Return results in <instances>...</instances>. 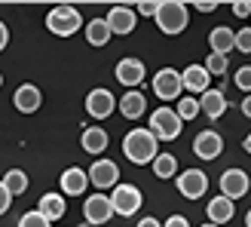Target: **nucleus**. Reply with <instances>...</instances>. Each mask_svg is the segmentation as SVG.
Returning a JSON list of instances; mask_svg holds the SVG:
<instances>
[{
	"label": "nucleus",
	"mask_w": 251,
	"mask_h": 227,
	"mask_svg": "<svg viewBox=\"0 0 251 227\" xmlns=\"http://www.w3.org/2000/svg\"><path fill=\"white\" fill-rule=\"evenodd\" d=\"M123 154L135 166H147V163L153 166V160L159 157V138L150 129H132L123 138Z\"/></svg>",
	"instance_id": "1"
},
{
	"label": "nucleus",
	"mask_w": 251,
	"mask_h": 227,
	"mask_svg": "<svg viewBox=\"0 0 251 227\" xmlns=\"http://www.w3.org/2000/svg\"><path fill=\"white\" fill-rule=\"evenodd\" d=\"M153 22L166 37H178V34H184L187 25H190V9H187V3H181V0H166V3L159 6Z\"/></svg>",
	"instance_id": "2"
},
{
	"label": "nucleus",
	"mask_w": 251,
	"mask_h": 227,
	"mask_svg": "<svg viewBox=\"0 0 251 227\" xmlns=\"http://www.w3.org/2000/svg\"><path fill=\"white\" fill-rule=\"evenodd\" d=\"M83 25V16L77 6H52L46 12V31L55 34V37H74Z\"/></svg>",
	"instance_id": "3"
},
{
	"label": "nucleus",
	"mask_w": 251,
	"mask_h": 227,
	"mask_svg": "<svg viewBox=\"0 0 251 227\" xmlns=\"http://www.w3.org/2000/svg\"><path fill=\"white\" fill-rule=\"evenodd\" d=\"M181 126H184V120H181V114L175 111V108H156V111H150V126L147 129L153 132L159 142H175V138H181Z\"/></svg>",
	"instance_id": "4"
},
{
	"label": "nucleus",
	"mask_w": 251,
	"mask_h": 227,
	"mask_svg": "<svg viewBox=\"0 0 251 227\" xmlns=\"http://www.w3.org/2000/svg\"><path fill=\"white\" fill-rule=\"evenodd\" d=\"M181 92H184V77H181V71H175V68H162V71L153 74V95L159 98L162 105L175 102V98L181 102V98H184Z\"/></svg>",
	"instance_id": "5"
},
{
	"label": "nucleus",
	"mask_w": 251,
	"mask_h": 227,
	"mask_svg": "<svg viewBox=\"0 0 251 227\" xmlns=\"http://www.w3.org/2000/svg\"><path fill=\"white\" fill-rule=\"evenodd\" d=\"M110 203H114L117 215L132 218L135 212L144 206V194H141V187H135V184H117L114 191H110Z\"/></svg>",
	"instance_id": "6"
},
{
	"label": "nucleus",
	"mask_w": 251,
	"mask_h": 227,
	"mask_svg": "<svg viewBox=\"0 0 251 227\" xmlns=\"http://www.w3.org/2000/svg\"><path fill=\"white\" fill-rule=\"evenodd\" d=\"M114 215H117V212H114V203H110L107 194H92V197H86V203H83V218L89 221L92 227L107 224Z\"/></svg>",
	"instance_id": "7"
},
{
	"label": "nucleus",
	"mask_w": 251,
	"mask_h": 227,
	"mask_svg": "<svg viewBox=\"0 0 251 227\" xmlns=\"http://www.w3.org/2000/svg\"><path fill=\"white\" fill-rule=\"evenodd\" d=\"M175 184H178V194L184 199H202L208 191V175L202 169H184Z\"/></svg>",
	"instance_id": "8"
},
{
	"label": "nucleus",
	"mask_w": 251,
	"mask_h": 227,
	"mask_svg": "<svg viewBox=\"0 0 251 227\" xmlns=\"http://www.w3.org/2000/svg\"><path fill=\"white\" fill-rule=\"evenodd\" d=\"M144 74H147L144 61H141V58H135V56L120 58V61H117V68H114L117 83H120V86H129V89H135V86H141V83H144Z\"/></svg>",
	"instance_id": "9"
},
{
	"label": "nucleus",
	"mask_w": 251,
	"mask_h": 227,
	"mask_svg": "<svg viewBox=\"0 0 251 227\" xmlns=\"http://www.w3.org/2000/svg\"><path fill=\"white\" fill-rule=\"evenodd\" d=\"M117 108V98L110 89H104V86H95V89L86 95V114H89L92 120H107L110 114H114Z\"/></svg>",
	"instance_id": "10"
},
{
	"label": "nucleus",
	"mask_w": 251,
	"mask_h": 227,
	"mask_svg": "<svg viewBox=\"0 0 251 227\" xmlns=\"http://www.w3.org/2000/svg\"><path fill=\"white\" fill-rule=\"evenodd\" d=\"M89 181L98 191H114L120 184V166L114 160H95L89 166Z\"/></svg>",
	"instance_id": "11"
},
{
	"label": "nucleus",
	"mask_w": 251,
	"mask_h": 227,
	"mask_svg": "<svg viewBox=\"0 0 251 227\" xmlns=\"http://www.w3.org/2000/svg\"><path fill=\"white\" fill-rule=\"evenodd\" d=\"M104 19L110 25V31H114V37H126V34H132L135 25H138V9L126 6V3H117V6L107 9Z\"/></svg>",
	"instance_id": "12"
},
{
	"label": "nucleus",
	"mask_w": 251,
	"mask_h": 227,
	"mask_svg": "<svg viewBox=\"0 0 251 227\" xmlns=\"http://www.w3.org/2000/svg\"><path fill=\"white\" fill-rule=\"evenodd\" d=\"M221 197H227V199H242L248 191H251V184H248V172H242V169H227L221 175Z\"/></svg>",
	"instance_id": "13"
},
{
	"label": "nucleus",
	"mask_w": 251,
	"mask_h": 227,
	"mask_svg": "<svg viewBox=\"0 0 251 227\" xmlns=\"http://www.w3.org/2000/svg\"><path fill=\"white\" fill-rule=\"evenodd\" d=\"M89 169H80V166H71L61 172V178H58V187H61V194L65 197H83L86 194V187H89Z\"/></svg>",
	"instance_id": "14"
},
{
	"label": "nucleus",
	"mask_w": 251,
	"mask_h": 227,
	"mask_svg": "<svg viewBox=\"0 0 251 227\" xmlns=\"http://www.w3.org/2000/svg\"><path fill=\"white\" fill-rule=\"evenodd\" d=\"M193 154L199 160H218L224 154V138L215 129H202V132L193 138Z\"/></svg>",
	"instance_id": "15"
},
{
	"label": "nucleus",
	"mask_w": 251,
	"mask_h": 227,
	"mask_svg": "<svg viewBox=\"0 0 251 227\" xmlns=\"http://www.w3.org/2000/svg\"><path fill=\"white\" fill-rule=\"evenodd\" d=\"M12 105H16L19 114H34V111H40L43 105V92H40V86H34V83H22L16 92H12Z\"/></svg>",
	"instance_id": "16"
},
{
	"label": "nucleus",
	"mask_w": 251,
	"mask_h": 227,
	"mask_svg": "<svg viewBox=\"0 0 251 227\" xmlns=\"http://www.w3.org/2000/svg\"><path fill=\"white\" fill-rule=\"evenodd\" d=\"M181 77H184V89L190 92V95H205V92L211 89V86H208L211 74L205 71V65H190V68H184Z\"/></svg>",
	"instance_id": "17"
},
{
	"label": "nucleus",
	"mask_w": 251,
	"mask_h": 227,
	"mask_svg": "<svg viewBox=\"0 0 251 227\" xmlns=\"http://www.w3.org/2000/svg\"><path fill=\"white\" fill-rule=\"evenodd\" d=\"M80 144H83V150H86V154H92V157H101L104 150H107V144H110V138H107V132L101 129V126H89V129H83V135H80Z\"/></svg>",
	"instance_id": "18"
},
{
	"label": "nucleus",
	"mask_w": 251,
	"mask_h": 227,
	"mask_svg": "<svg viewBox=\"0 0 251 227\" xmlns=\"http://www.w3.org/2000/svg\"><path fill=\"white\" fill-rule=\"evenodd\" d=\"M208 46H211V53H218V56H230L233 49H236V31L227 28V25H218V28H211V34H208Z\"/></svg>",
	"instance_id": "19"
},
{
	"label": "nucleus",
	"mask_w": 251,
	"mask_h": 227,
	"mask_svg": "<svg viewBox=\"0 0 251 227\" xmlns=\"http://www.w3.org/2000/svg\"><path fill=\"white\" fill-rule=\"evenodd\" d=\"M205 215H208L211 224L224 227L227 221H233V215H236L233 199H227V197H211V199H208V206H205Z\"/></svg>",
	"instance_id": "20"
},
{
	"label": "nucleus",
	"mask_w": 251,
	"mask_h": 227,
	"mask_svg": "<svg viewBox=\"0 0 251 227\" xmlns=\"http://www.w3.org/2000/svg\"><path fill=\"white\" fill-rule=\"evenodd\" d=\"M120 114L129 120H141V114H147V98L138 89H126V95L120 98Z\"/></svg>",
	"instance_id": "21"
},
{
	"label": "nucleus",
	"mask_w": 251,
	"mask_h": 227,
	"mask_svg": "<svg viewBox=\"0 0 251 227\" xmlns=\"http://www.w3.org/2000/svg\"><path fill=\"white\" fill-rule=\"evenodd\" d=\"M199 108H202V114L208 120H218V117H224V111H227V95L221 89H208L205 95H199Z\"/></svg>",
	"instance_id": "22"
},
{
	"label": "nucleus",
	"mask_w": 251,
	"mask_h": 227,
	"mask_svg": "<svg viewBox=\"0 0 251 227\" xmlns=\"http://www.w3.org/2000/svg\"><path fill=\"white\" fill-rule=\"evenodd\" d=\"M37 209H40L49 221H58V218H65V212H68V199H65V194H43Z\"/></svg>",
	"instance_id": "23"
},
{
	"label": "nucleus",
	"mask_w": 251,
	"mask_h": 227,
	"mask_svg": "<svg viewBox=\"0 0 251 227\" xmlns=\"http://www.w3.org/2000/svg\"><path fill=\"white\" fill-rule=\"evenodd\" d=\"M83 31H86V43H89V46H107V43H110V37H114V31H110L107 19H92Z\"/></svg>",
	"instance_id": "24"
},
{
	"label": "nucleus",
	"mask_w": 251,
	"mask_h": 227,
	"mask_svg": "<svg viewBox=\"0 0 251 227\" xmlns=\"http://www.w3.org/2000/svg\"><path fill=\"white\" fill-rule=\"evenodd\" d=\"M153 175H156V178H172V175H181L178 172V157H175V154H159L153 160Z\"/></svg>",
	"instance_id": "25"
},
{
	"label": "nucleus",
	"mask_w": 251,
	"mask_h": 227,
	"mask_svg": "<svg viewBox=\"0 0 251 227\" xmlns=\"http://www.w3.org/2000/svg\"><path fill=\"white\" fill-rule=\"evenodd\" d=\"M0 181L6 184V191H9L12 197H22L25 191H28V175H25L22 169H9V172H6Z\"/></svg>",
	"instance_id": "26"
},
{
	"label": "nucleus",
	"mask_w": 251,
	"mask_h": 227,
	"mask_svg": "<svg viewBox=\"0 0 251 227\" xmlns=\"http://www.w3.org/2000/svg\"><path fill=\"white\" fill-rule=\"evenodd\" d=\"M175 111L181 114V120H196L199 114H202V108H199V98H193V95H184Z\"/></svg>",
	"instance_id": "27"
},
{
	"label": "nucleus",
	"mask_w": 251,
	"mask_h": 227,
	"mask_svg": "<svg viewBox=\"0 0 251 227\" xmlns=\"http://www.w3.org/2000/svg\"><path fill=\"white\" fill-rule=\"evenodd\" d=\"M19 227H52V221H49L40 209H31L19 218Z\"/></svg>",
	"instance_id": "28"
},
{
	"label": "nucleus",
	"mask_w": 251,
	"mask_h": 227,
	"mask_svg": "<svg viewBox=\"0 0 251 227\" xmlns=\"http://www.w3.org/2000/svg\"><path fill=\"white\" fill-rule=\"evenodd\" d=\"M227 68H230L227 56L208 53V58H205V71H208V74H215V77H224V74H227Z\"/></svg>",
	"instance_id": "29"
},
{
	"label": "nucleus",
	"mask_w": 251,
	"mask_h": 227,
	"mask_svg": "<svg viewBox=\"0 0 251 227\" xmlns=\"http://www.w3.org/2000/svg\"><path fill=\"white\" fill-rule=\"evenodd\" d=\"M233 86H236V89H242V92H248V95H251V65H242L239 71L233 74Z\"/></svg>",
	"instance_id": "30"
},
{
	"label": "nucleus",
	"mask_w": 251,
	"mask_h": 227,
	"mask_svg": "<svg viewBox=\"0 0 251 227\" xmlns=\"http://www.w3.org/2000/svg\"><path fill=\"white\" fill-rule=\"evenodd\" d=\"M236 49L245 56H251V28H239L236 31Z\"/></svg>",
	"instance_id": "31"
},
{
	"label": "nucleus",
	"mask_w": 251,
	"mask_h": 227,
	"mask_svg": "<svg viewBox=\"0 0 251 227\" xmlns=\"http://www.w3.org/2000/svg\"><path fill=\"white\" fill-rule=\"evenodd\" d=\"M159 0H141V3H138V12H141V16H147V19H156V12H159Z\"/></svg>",
	"instance_id": "32"
},
{
	"label": "nucleus",
	"mask_w": 251,
	"mask_h": 227,
	"mask_svg": "<svg viewBox=\"0 0 251 227\" xmlns=\"http://www.w3.org/2000/svg\"><path fill=\"white\" fill-rule=\"evenodd\" d=\"M233 16H239V19H251V3H245V0H236V3H233Z\"/></svg>",
	"instance_id": "33"
},
{
	"label": "nucleus",
	"mask_w": 251,
	"mask_h": 227,
	"mask_svg": "<svg viewBox=\"0 0 251 227\" xmlns=\"http://www.w3.org/2000/svg\"><path fill=\"white\" fill-rule=\"evenodd\" d=\"M9 203H12V194L6 191V184L0 181V215H6V209H9Z\"/></svg>",
	"instance_id": "34"
},
{
	"label": "nucleus",
	"mask_w": 251,
	"mask_h": 227,
	"mask_svg": "<svg viewBox=\"0 0 251 227\" xmlns=\"http://www.w3.org/2000/svg\"><path fill=\"white\" fill-rule=\"evenodd\" d=\"M193 9H199V12H211V9H218V0H196Z\"/></svg>",
	"instance_id": "35"
},
{
	"label": "nucleus",
	"mask_w": 251,
	"mask_h": 227,
	"mask_svg": "<svg viewBox=\"0 0 251 227\" xmlns=\"http://www.w3.org/2000/svg\"><path fill=\"white\" fill-rule=\"evenodd\" d=\"M162 227H190V221H187L184 215H172V218H166Z\"/></svg>",
	"instance_id": "36"
},
{
	"label": "nucleus",
	"mask_w": 251,
	"mask_h": 227,
	"mask_svg": "<svg viewBox=\"0 0 251 227\" xmlns=\"http://www.w3.org/2000/svg\"><path fill=\"white\" fill-rule=\"evenodd\" d=\"M6 43H9V28L3 25V19H0V53L6 49Z\"/></svg>",
	"instance_id": "37"
},
{
	"label": "nucleus",
	"mask_w": 251,
	"mask_h": 227,
	"mask_svg": "<svg viewBox=\"0 0 251 227\" xmlns=\"http://www.w3.org/2000/svg\"><path fill=\"white\" fill-rule=\"evenodd\" d=\"M138 227H162V221L159 218H141V221H138Z\"/></svg>",
	"instance_id": "38"
},
{
	"label": "nucleus",
	"mask_w": 251,
	"mask_h": 227,
	"mask_svg": "<svg viewBox=\"0 0 251 227\" xmlns=\"http://www.w3.org/2000/svg\"><path fill=\"white\" fill-rule=\"evenodd\" d=\"M239 111L245 114V117H251V95H245V102L239 105Z\"/></svg>",
	"instance_id": "39"
},
{
	"label": "nucleus",
	"mask_w": 251,
	"mask_h": 227,
	"mask_svg": "<svg viewBox=\"0 0 251 227\" xmlns=\"http://www.w3.org/2000/svg\"><path fill=\"white\" fill-rule=\"evenodd\" d=\"M242 147H245V154H251V132L245 135V144H242Z\"/></svg>",
	"instance_id": "40"
},
{
	"label": "nucleus",
	"mask_w": 251,
	"mask_h": 227,
	"mask_svg": "<svg viewBox=\"0 0 251 227\" xmlns=\"http://www.w3.org/2000/svg\"><path fill=\"white\" fill-rule=\"evenodd\" d=\"M245 227H251V209H248V215H245Z\"/></svg>",
	"instance_id": "41"
},
{
	"label": "nucleus",
	"mask_w": 251,
	"mask_h": 227,
	"mask_svg": "<svg viewBox=\"0 0 251 227\" xmlns=\"http://www.w3.org/2000/svg\"><path fill=\"white\" fill-rule=\"evenodd\" d=\"M202 227H218V224H211V221H208V224H202Z\"/></svg>",
	"instance_id": "42"
},
{
	"label": "nucleus",
	"mask_w": 251,
	"mask_h": 227,
	"mask_svg": "<svg viewBox=\"0 0 251 227\" xmlns=\"http://www.w3.org/2000/svg\"><path fill=\"white\" fill-rule=\"evenodd\" d=\"M0 86H3V74H0Z\"/></svg>",
	"instance_id": "43"
}]
</instances>
